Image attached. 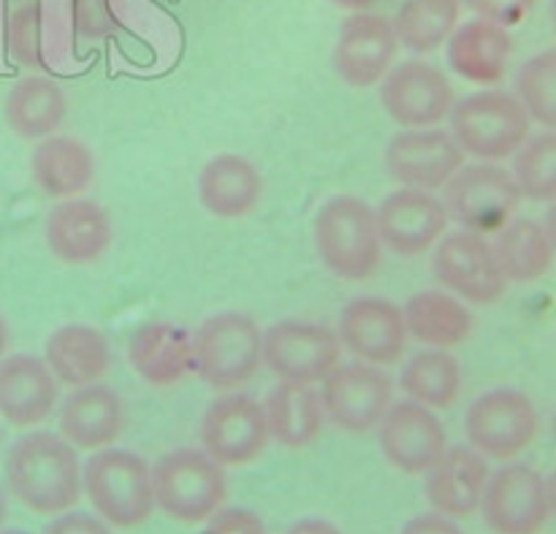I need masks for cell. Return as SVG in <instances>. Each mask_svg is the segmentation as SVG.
Returning <instances> with one entry per match:
<instances>
[{
  "instance_id": "obj_14",
  "label": "cell",
  "mask_w": 556,
  "mask_h": 534,
  "mask_svg": "<svg viewBox=\"0 0 556 534\" xmlns=\"http://www.w3.org/2000/svg\"><path fill=\"white\" fill-rule=\"evenodd\" d=\"M269 445L264 405L248 394H231L212 402L201 421V450L223 470L253 465Z\"/></svg>"
},
{
  "instance_id": "obj_42",
  "label": "cell",
  "mask_w": 556,
  "mask_h": 534,
  "mask_svg": "<svg viewBox=\"0 0 556 534\" xmlns=\"http://www.w3.org/2000/svg\"><path fill=\"white\" fill-rule=\"evenodd\" d=\"M400 534H465L454 524V519L440 513H424L407 521Z\"/></svg>"
},
{
  "instance_id": "obj_13",
  "label": "cell",
  "mask_w": 556,
  "mask_h": 534,
  "mask_svg": "<svg viewBox=\"0 0 556 534\" xmlns=\"http://www.w3.org/2000/svg\"><path fill=\"white\" fill-rule=\"evenodd\" d=\"M380 103L402 128H438L451 117L456 96L443 71L427 60H405L380 79Z\"/></svg>"
},
{
  "instance_id": "obj_43",
  "label": "cell",
  "mask_w": 556,
  "mask_h": 534,
  "mask_svg": "<svg viewBox=\"0 0 556 534\" xmlns=\"http://www.w3.org/2000/svg\"><path fill=\"white\" fill-rule=\"evenodd\" d=\"M286 534H342L331 521L326 519H302L291 526Z\"/></svg>"
},
{
  "instance_id": "obj_38",
  "label": "cell",
  "mask_w": 556,
  "mask_h": 534,
  "mask_svg": "<svg viewBox=\"0 0 556 534\" xmlns=\"http://www.w3.org/2000/svg\"><path fill=\"white\" fill-rule=\"evenodd\" d=\"M71 22L76 36L98 41L117 30V20L109 0H71Z\"/></svg>"
},
{
  "instance_id": "obj_19",
  "label": "cell",
  "mask_w": 556,
  "mask_h": 534,
  "mask_svg": "<svg viewBox=\"0 0 556 534\" xmlns=\"http://www.w3.org/2000/svg\"><path fill=\"white\" fill-rule=\"evenodd\" d=\"M378 443L386 461L405 475H424L448 448V437L434 410L410 399L389 407L378 423Z\"/></svg>"
},
{
  "instance_id": "obj_46",
  "label": "cell",
  "mask_w": 556,
  "mask_h": 534,
  "mask_svg": "<svg viewBox=\"0 0 556 534\" xmlns=\"http://www.w3.org/2000/svg\"><path fill=\"white\" fill-rule=\"evenodd\" d=\"M5 519H9V503H5V494L0 492V530H3Z\"/></svg>"
},
{
  "instance_id": "obj_15",
  "label": "cell",
  "mask_w": 556,
  "mask_h": 534,
  "mask_svg": "<svg viewBox=\"0 0 556 534\" xmlns=\"http://www.w3.org/2000/svg\"><path fill=\"white\" fill-rule=\"evenodd\" d=\"M375 223L386 250L400 258H418L443 239L451 220L438 195L429 190L402 188L380 201L375 209Z\"/></svg>"
},
{
  "instance_id": "obj_30",
  "label": "cell",
  "mask_w": 556,
  "mask_h": 534,
  "mask_svg": "<svg viewBox=\"0 0 556 534\" xmlns=\"http://www.w3.org/2000/svg\"><path fill=\"white\" fill-rule=\"evenodd\" d=\"M407 336L434 351H454L465 345L476 331V318L462 298L445 291H421L407 298L405 309Z\"/></svg>"
},
{
  "instance_id": "obj_31",
  "label": "cell",
  "mask_w": 556,
  "mask_h": 534,
  "mask_svg": "<svg viewBox=\"0 0 556 534\" xmlns=\"http://www.w3.org/2000/svg\"><path fill=\"white\" fill-rule=\"evenodd\" d=\"M494 233L497 237H494L492 250L505 282L530 285L552 271L554 233L548 226L519 217V220H508Z\"/></svg>"
},
{
  "instance_id": "obj_10",
  "label": "cell",
  "mask_w": 556,
  "mask_h": 534,
  "mask_svg": "<svg viewBox=\"0 0 556 534\" xmlns=\"http://www.w3.org/2000/svg\"><path fill=\"white\" fill-rule=\"evenodd\" d=\"M261 364L288 383L318 385L342 364L340 336L313 320H280L261 334Z\"/></svg>"
},
{
  "instance_id": "obj_24",
  "label": "cell",
  "mask_w": 556,
  "mask_h": 534,
  "mask_svg": "<svg viewBox=\"0 0 556 534\" xmlns=\"http://www.w3.org/2000/svg\"><path fill=\"white\" fill-rule=\"evenodd\" d=\"M448 63L462 79L481 87H494L505 79L514 60L516 43L508 27L486 20H470L456 25L448 41Z\"/></svg>"
},
{
  "instance_id": "obj_16",
  "label": "cell",
  "mask_w": 556,
  "mask_h": 534,
  "mask_svg": "<svg viewBox=\"0 0 556 534\" xmlns=\"http://www.w3.org/2000/svg\"><path fill=\"white\" fill-rule=\"evenodd\" d=\"M340 345L356 361L372 367H391L405 358L407 336L402 307L383 296H358L345 304L340 315Z\"/></svg>"
},
{
  "instance_id": "obj_22",
  "label": "cell",
  "mask_w": 556,
  "mask_h": 534,
  "mask_svg": "<svg viewBox=\"0 0 556 534\" xmlns=\"http://www.w3.org/2000/svg\"><path fill=\"white\" fill-rule=\"evenodd\" d=\"M47 244L60 264H96L112 244V220L98 201L65 199L49 212Z\"/></svg>"
},
{
  "instance_id": "obj_29",
  "label": "cell",
  "mask_w": 556,
  "mask_h": 534,
  "mask_svg": "<svg viewBox=\"0 0 556 534\" xmlns=\"http://www.w3.org/2000/svg\"><path fill=\"white\" fill-rule=\"evenodd\" d=\"M30 174L49 199H76L96 179V157L85 141L52 134L38 139L30 155Z\"/></svg>"
},
{
  "instance_id": "obj_32",
  "label": "cell",
  "mask_w": 556,
  "mask_h": 534,
  "mask_svg": "<svg viewBox=\"0 0 556 534\" xmlns=\"http://www.w3.org/2000/svg\"><path fill=\"white\" fill-rule=\"evenodd\" d=\"M65 92L47 76H25L9 90L3 103L5 125L22 139H47L65 119Z\"/></svg>"
},
{
  "instance_id": "obj_7",
  "label": "cell",
  "mask_w": 556,
  "mask_h": 534,
  "mask_svg": "<svg viewBox=\"0 0 556 534\" xmlns=\"http://www.w3.org/2000/svg\"><path fill=\"white\" fill-rule=\"evenodd\" d=\"M541 412L532 399L510 385L486 391L465 412V437L483 459L514 461L535 445Z\"/></svg>"
},
{
  "instance_id": "obj_1",
  "label": "cell",
  "mask_w": 556,
  "mask_h": 534,
  "mask_svg": "<svg viewBox=\"0 0 556 534\" xmlns=\"http://www.w3.org/2000/svg\"><path fill=\"white\" fill-rule=\"evenodd\" d=\"M9 494L36 516H60L81 497V465L76 448L60 434L33 432L16 440L3 465Z\"/></svg>"
},
{
  "instance_id": "obj_45",
  "label": "cell",
  "mask_w": 556,
  "mask_h": 534,
  "mask_svg": "<svg viewBox=\"0 0 556 534\" xmlns=\"http://www.w3.org/2000/svg\"><path fill=\"white\" fill-rule=\"evenodd\" d=\"M5 351H9V326L0 318V358L5 356Z\"/></svg>"
},
{
  "instance_id": "obj_25",
  "label": "cell",
  "mask_w": 556,
  "mask_h": 534,
  "mask_svg": "<svg viewBox=\"0 0 556 534\" xmlns=\"http://www.w3.org/2000/svg\"><path fill=\"white\" fill-rule=\"evenodd\" d=\"M128 361L152 389H172L193 369V336L166 320H152L130 336Z\"/></svg>"
},
{
  "instance_id": "obj_26",
  "label": "cell",
  "mask_w": 556,
  "mask_h": 534,
  "mask_svg": "<svg viewBox=\"0 0 556 534\" xmlns=\"http://www.w3.org/2000/svg\"><path fill=\"white\" fill-rule=\"evenodd\" d=\"M49 372L71 391L101 383L112 367V347L98 329L85 323H68L52 331L43 351Z\"/></svg>"
},
{
  "instance_id": "obj_21",
  "label": "cell",
  "mask_w": 556,
  "mask_h": 534,
  "mask_svg": "<svg viewBox=\"0 0 556 534\" xmlns=\"http://www.w3.org/2000/svg\"><path fill=\"white\" fill-rule=\"evenodd\" d=\"M60 437L76 450H101L117 443L128 423L125 402L112 385L90 383L71 391L60 405Z\"/></svg>"
},
{
  "instance_id": "obj_11",
  "label": "cell",
  "mask_w": 556,
  "mask_h": 534,
  "mask_svg": "<svg viewBox=\"0 0 556 534\" xmlns=\"http://www.w3.org/2000/svg\"><path fill=\"white\" fill-rule=\"evenodd\" d=\"M320 405L326 421L345 434H367L378 429L394 405V380L372 364H340L320 383Z\"/></svg>"
},
{
  "instance_id": "obj_6",
  "label": "cell",
  "mask_w": 556,
  "mask_h": 534,
  "mask_svg": "<svg viewBox=\"0 0 556 534\" xmlns=\"http://www.w3.org/2000/svg\"><path fill=\"white\" fill-rule=\"evenodd\" d=\"M261 334L250 315H212L193 334V369L210 389H242L261 369Z\"/></svg>"
},
{
  "instance_id": "obj_8",
  "label": "cell",
  "mask_w": 556,
  "mask_h": 534,
  "mask_svg": "<svg viewBox=\"0 0 556 534\" xmlns=\"http://www.w3.org/2000/svg\"><path fill=\"white\" fill-rule=\"evenodd\" d=\"M443 206L448 220L462 231L494 233L514 220L519 212L521 193L516 188L510 168L500 163L478 161L462 166L443 188Z\"/></svg>"
},
{
  "instance_id": "obj_35",
  "label": "cell",
  "mask_w": 556,
  "mask_h": 534,
  "mask_svg": "<svg viewBox=\"0 0 556 534\" xmlns=\"http://www.w3.org/2000/svg\"><path fill=\"white\" fill-rule=\"evenodd\" d=\"M514 177L521 199L535 204H552L556 199V136L554 130H541L527 136L519 150L514 152Z\"/></svg>"
},
{
  "instance_id": "obj_36",
  "label": "cell",
  "mask_w": 556,
  "mask_h": 534,
  "mask_svg": "<svg viewBox=\"0 0 556 534\" xmlns=\"http://www.w3.org/2000/svg\"><path fill=\"white\" fill-rule=\"evenodd\" d=\"M516 101L525 106L527 117L546 130L556 125V52L532 54L516 71Z\"/></svg>"
},
{
  "instance_id": "obj_12",
  "label": "cell",
  "mask_w": 556,
  "mask_h": 534,
  "mask_svg": "<svg viewBox=\"0 0 556 534\" xmlns=\"http://www.w3.org/2000/svg\"><path fill=\"white\" fill-rule=\"evenodd\" d=\"M432 271L445 293L476 307L497 304L508 288L494 258L492 242H486L483 233L462 231V228L443 233V239L434 244Z\"/></svg>"
},
{
  "instance_id": "obj_34",
  "label": "cell",
  "mask_w": 556,
  "mask_h": 534,
  "mask_svg": "<svg viewBox=\"0 0 556 534\" xmlns=\"http://www.w3.org/2000/svg\"><path fill=\"white\" fill-rule=\"evenodd\" d=\"M459 0H405L391 20L400 47L429 54L443 47L459 25Z\"/></svg>"
},
{
  "instance_id": "obj_9",
  "label": "cell",
  "mask_w": 556,
  "mask_h": 534,
  "mask_svg": "<svg viewBox=\"0 0 556 534\" xmlns=\"http://www.w3.org/2000/svg\"><path fill=\"white\" fill-rule=\"evenodd\" d=\"M552 481L541 470L508 461L489 472L478 510L494 534H541L552 519Z\"/></svg>"
},
{
  "instance_id": "obj_40",
  "label": "cell",
  "mask_w": 556,
  "mask_h": 534,
  "mask_svg": "<svg viewBox=\"0 0 556 534\" xmlns=\"http://www.w3.org/2000/svg\"><path fill=\"white\" fill-rule=\"evenodd\" d=\"M201 534H266L264 521L248 508H220L210 521H204Z\"/></svg>"
},
{
  "instance_id": "obj_37",
  "label": "cell",
  "mask_w": 556,
  "mask_h": 534,
  "mask_svg": "<svg viewBox=\"0 0 556 534\" xmlns=\"http://www.w3.org/2000/svg\"><path fill=\"white\" fill-rule=\"evenodd\" d=\"M9 49L25 68H43L41 3H22L9 20Z\"/></svg>"
},
{
  "instance_id": "obj_44",
  "label": "cell",
  "mask_w": 556,
  "mask_h": 534,
  "mask_svg": "<svg viewBox=\"0 0 556 534\" xmlns=\"http://www.w3.org/2000/svg\"><path fill=\"white\" fill-rule=\"evenodd\" d=\"M329 3L337 5V9H345L356 14V11H367L375 0H329Z\"/></svg>"
},
{
  "instance_id": "obj_47",
  "label": "cell",
  "mask_w": 556,
  "mask_h": 534,
  "mask_svg": "<svg viewBox=\"0 0 556 534\" xmlns=\"http://www.w3.org/2000/svg\"><path fill=\"white\" fill-rule=\"evenodd\" d=\"M0 534H30V532H22V530H0Z\"/></svg>"
},
{
  "instance_id": "obj_18",
  "label": "cell",
  "mask_w": 556,
  "mask_h": 534,
  "mask_svg": "<svg viewBox=\"0 0 556 534\" xmlns=\"http://www.w3.org/2000/svg\"><path fill=\"white\" fill-rule=\"evenodd\" d=\"M396 49L400 43H396L391 20L372 11H356L342 22L331 63L348 87L362 90V87L380 85V79L394 65Z\"/></svg>"
},
{
  "instance_id": "obj_20",
  "label": "cell",
  "mask_w": 556,
  "mask_h": 534,
  "mask_svg": "<svg viewBox=\"0 0 556 534\" xmlns=\"http://www.w3.org/2000/svg\"><path fill=\"white\" fill-rule=\"evenodd\" d=\"M60 385L47 361L30 353L0 358V418L16 429L41 427L54 412Z\"/></svg>"
},
{
  "instance_id": "obj_27",
  "label": "cell",
  "mask_w": 556,
  "mask_h": 534,
  "mask_svg": "<svg viewBox=\"0 0 556 534\" xmlns=\"http://www.w3.org/2000/svg\"><path fill=\"white\" fill-rule=\"evenodd\" d=\"M261 174L248 157L242 155H217L210 163H204L199 174V199L201 206L212 217L220 220H242L258 206Z\"/></svg>"
},
{
  "instance_id": "obj_2",
  "label": "cell",
  "mask_w": 556,
  "mask_h": 534,
  "mask_svg": "<svg viewBox=\"0 0 556 534\" xmlns=\"http://www.w3.org/2000/svg\"><path fill=\"white\" fill-rule=\"evenodd\" d=\"M81 494L90 499L98 519L117 530H136L155 510L152 467L125 448L92 450L81 467Z\"/></svg>"
},
{
  "instance_id": "obj_28",
  "label": "cell",
  "mask_w": 556,
  "mask_h": 534,
  "mask_svg": "<svg viewBox=\"0 0 556 534\" xmlns=\"http://www.w3.org/2000/svg\"><path fill=\"white\" fill-rule=\"evenodd\" d=\"M269 440L288 450H302L324 434V405L315 385L280 380L264 402Z\"/></svg>"
},
{
  "instance_id": "obj_23",
  "label": "cell",
  "mask_w": 556,
  "mask_h": 534,
  "mask_svg": "<svg viewBox=\"0 0 556 534\" xmlns=\"http://www.w3.org/2000/svg\"><path fill=\"white\" fill-rule=\"evenodd\" d=\"M427 499L434 513L470 519L478 510L489 481V459L470 445H451L427 472Z\"/></svg>"
},
{
  "instance_id": "obj_3",
  "label": "cell",
  "mask_w": 556,
  "mask_h": 534,
  "mask_svg": "<svg viewBox=\"0 0 556 534\" xmlns=\"http://www.w3.org/2000/svg\"><path fill=\"white\" fill-rule=\"evenodd\" d=\"M315 250L326 269L348 282H364L380 269L383 244L375 209L356 195H334L315 215Z\"/></svg>"
},
{
  "instance_id": "obj_39",
  "label": "cell",
  "mask_w": 556,
  "mask_h": 534,
  "mask_svg": "<svg viewBox=\"0 0 556 534\" xmlns=\"http://www.w3.org/2000/svg\"><path fill=\"white\" fill-rule=\"evenodd\" d=\"M465 5L478 20L494 22V25L510 30V27H519L530 20L538 0H465Z\"/></svg>"
},
{
  "instance_id": "obj_41",
  "label": "cell",
  "mask_w": 556,
  "mask_h": 534,
  "mask_svg": "<svg viewBox=\"0 0 556 534\" xmlns=\"http://www.w3.org/2000/svg\"><path fill=\"white\" fill-rule=\"evenodd\" d=\"M41 534H112V532H109V524H103L98 516L65 510V513L54 516L52 524H47V530Z\"/></svg>"
},
{
  "instance_id": "obj_4",
  "label": "cell",
  "mask_w": 556,
  "mask_h": 534,
  "mask_svg": "<svg viewBox=\"0 0 556 534\" xmlns=\"http://www.w3.org/2000/svg\"><path fill=\"white\" fill-rule=\"evenodd\" d=\"M152 494L177 524H204L228 499V475L199 448H177L152 465Z\"/></svg>"
},
{
  "instance_id": "obj_5",
  "label": "cell",
  "mask_w": 556,
  "mask_h": 534,
  "mask_svg": "<svg viewBox=\"0 0 556 534\" xmlns=\"http://www.w3.org/2000/svg\"><path fill=\"white\" fill-rule=\"evenodd\" d=\"M454 141L465 155L486 163H500L514 155L530 136L532 119L514 92L483 90L462 98L451 109Z\"/></svg>"
},
{
  "instance_id": "obj_17",
  "label": "cell",
  "mask_w": 556,
  "mask_h": 534,
  "mask_svg": "<svg viewBox=\"0 0 556 534\" xmlns=\"http://www.w3.org/2000/svg\"><path fill=\"white\" fill-rule=\"evenodd\" d=\"M386 168L402 188L443 190L465 166V152L443 128H405L386 147Z\"/></svg>"
},
{
  "instance_id": "obj_33",
  "label": "cell",
  "mask_w": 556,
  "mask_h": 534,
  "mask_svg": "<svg viewBox=\"0 0 556 534\" xmlns=\"http://www.w3.org/2000/svg\"><path fill=\"white\" fill-rule=\"evenodd\" d=\"M400 385L416 405L427 410H448L462 394V367L448 351L429 347L402 367Z\"/></svg>"
}]
</instances>
